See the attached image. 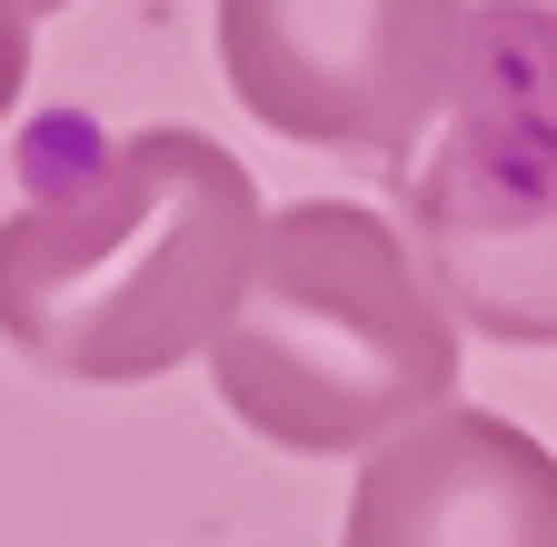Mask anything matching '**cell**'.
<instances>
[{
    "label": "cell",
    "mask_w": 557,
    "mask_h": 547,
    "mask_svg": "<svg viewBox=\"0 0 557 547\" xmlns=\"http://www.w3.org/2000/svg\"><path fill=\"white\" fill-rule=\"evenodd\" d=\"M220 408L289 458H359L458 388V319L359 199L259 210V249L209 328Z\"/></svg>",
    "instance_id": "cell-2"
},
{
    "label": "cell",
    "mask_w": 557,
    "mask_h": 547,
    "mask_svg": "<svg viewBox=\"0 0 557 547\" xmlns=\"http://www.w3.org/2000/svg\"><path fill=\"white\" fill-rule=\"evenodd\" d=\"M21 11H30V21H40V11H70V0H21Z\"/></svg>",
    "instance_id": "cell-7"
},
{
    "label": "cell",
    "mask_w": 557,
    "mask_h": 547,
    "mask_svg": "<svg viewBox=\"0 0 557 547\" xmlns=\"http://www.w3.org/2000/svg\"><path fill=\"white\" fill-rule=\"evenodd\" d=\"M259 249V179L209 129L70 150L0 220V338L81 388H150L209 349Z\"/></svg>",
    "instance_id": "cell-1"
},
{
    "label": "cell",
    "mask_w": 557,
    "mask_h": 547,
    "mask_svg": "<svg viewBox=\"0 0 557 547\" xmlns=\"http://www.w3.org/2000/svg\"><path fill=\"white\" fill-rule=\"evenodd\" d=\"M468 0H220L230 100L299 150L398 160L448 100Z\"/></svg>",
    "instance_id": "cell-4"
},
{
    "label": "cell",
    "mask_w": 557,
    "mask_h": 547,
    "mask_svg": "<svg viewBox=\"0 0 557 547\" xmlns=\"http://www.w3.org/2000/svg\"><path fill=\"white\" fill-rule=\"evenodd\" d=\"M21 90H30V11L0 0V120L21 110Z\"/></svg>",
    "instance_id": "cell-6"
},
{
    "label": "cell",
    "mask_w": 557,
    "mask_h": 547,
    "mask_svg": "<svg viewBox=\"0 0 557 547\" xmlns=\"http://www.w3.org/2000/svg\"><path fill=\"white\" fill-rule=\"evenodd\" d=\"M408 259L438 309L498 349H557V11L487 0L458 21L429 160L408 170Z\"/></svg>",
    "instance_id": "cell-3"
},
{
    "label": "cell",
    "mask_w": 557,
    "mask_h": 547,
    "mask_svg": "<svg viewBox=\"0 0 557 547\" xmlns=\"http://www.w3.org/2000/svg\"><path fill=\"white\" fill-rule=\"evenodd\" d=\"M338 547H557V448L438 398L359 448Z\"/></svg>",
    "instance_id": "cell-5"
}]
</instances>
